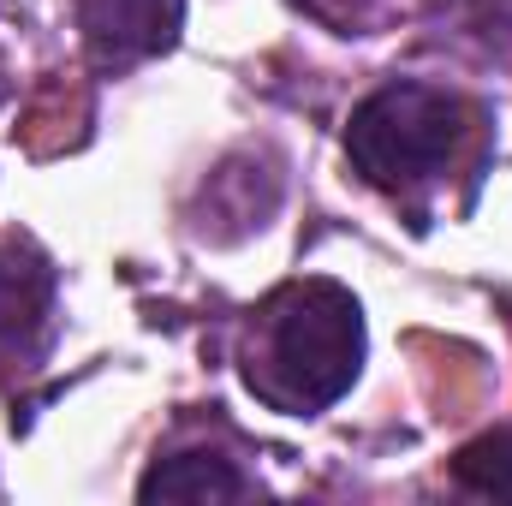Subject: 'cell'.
Listing matches in <instances>:
<instances>
[{"label": "cell", "instance_id": "obj_1", "mask_svg": "<svg viewBox=\"0 0 512 506\" xmlns=\"http://www.w3.org/2000/svg\"><path fill=\"white\" fill-rule=\"evenodd\" d=\"M364 370V310L340 280H286L262 298L245 346V387L286 417H316Z\"/></svg>", "mask_w": 512, "mask_h": 506}, {"label": "cell", "instance_id": "obj_2", "mask_svg": "<svg viewBox=\"0 0 512 506\" xmlns=\"http://www.w3.org/2000/svg\"><path fill=\"white\" fill-rule=\"evenodd\" d=\"M477 137V108L435 84H382L346 120V161L387 197L429 191Z\"/></svg>", "mask_w": 512, "mask_h": 506}, {"label": "cell", "instance_id": "obj_3", "mask_svg": "<svg viewBox=\"0 0 512 506\" xmlns=\"http://www.w3.org/2000/svg\"><path fill=\"white\" fill-rule=\"evenodd\" d=\"M72 6L90 60L108 72L167 54L185 30V0H72Z\"/></svg>", "mask_w": 512, "mask_h": 506}, {"label": "cell", "instance_id": "obj_4", "mask_svg": "<svg viewBox=\"0 0 512 506\" xmlns=\"http://www.w3.org/2000/svg\"><path fill=\"white\" fill-rule=\"evenodd\" d=\"M48 322H54V262L24 239H0V358H36Z\"/></svg>", "mask_w": 512, "mask_h": 506}, {"label": "cell", "instance_id": "obj_5", "mask_svg": "<svg viewBox=\"0 0 512 506\" xmlns=\"http://www.w3.org/2000/svg\"><path fill=\"white\" fill-rule=\"evenodd\" d=\"M274 203H280V173H274V161L268 155H233V161H221L209 179H203V197H197V227L209 233V239H245L256 227H268V215H274Z\"/></svg>", "mask_w": 512, "mask_h": 506}, {"label": "cell", "instance_id": "obj_6", "mask_svg": "<svg viewBox=\"0 0 512 506\" xmlns=\"http://www.w3.org/2000/svg\"><path fill=\"white\" fill-rule=\"evenodd\" d=\"M256 495V483L221 453L191 447V453H167L143 471L137 501H245Z\"/></svg>", "mask_w": 512, "mask_h": 506}, {"label": "cell", "instance_id": "obj_7", "mask_svg": "<svg viewBox=\"0 0 512 506\" xmlns=\"http://www.w3.org/2000/svg\"><path fill=\"white\" fill-rule=\"evenodd\" d=\"M453 483L483 501H512V429H489L453 453Z\"/></svg>", "mask_w": 512, "mask_h": 506}, {"label": "cell", "instance_id": "obj_8", "mask_svg": "<svg viewBox=\"0 0 512 506\" xmlns=\"http://www.w3.org/2000/svg\"><path fill=\"white\" fill-rule=\"evenodd\" d=\"M459 18L495 60H512V0H459Z\"/></svg>", "mask_w": 512, "mask_h": 506}]
</instances>
